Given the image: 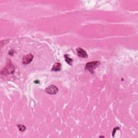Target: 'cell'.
Wrapping results in <instances>:
<instances>
[{
    "label": "cell",
    "instance_id": "8992f818",
    "mask_svg": "<svg viewBox=\"0 0 138 138\" xmlns=\"http://www.w3.org/2000/svg\"><path fill=\"white\" fill-rule=\"evenodd\" d=\"M61 67H62V65L59 63H55L53 67L51 68V70L53 71H59L61 70Z\"/></svg>",
    "mask_w": 138,
    "mask_h": 138
},
{
    "label": "cell",
    "instance_id": "277c9868",
    "mask_svg": "<svg viewBox=\"0 0 138 138\" xmlns=\"http://www.w3.org/2000/svg\"><path fill=\"white\" fill-rule=\"evenodd\" d=\"M34 58V56L32 54H28L23 56L22 59V63L24 65H27L30 62H32Z\"/></svg>",
    "mask_w": 138,
    "mask_h": 138
},
{
    "label": "cell",
    "instance_id": "6da1fadb",
    "mask_svg": "<svg viewBox=\"0 0 138 138\" xmlns=\"http://www.w3.org/2000/svg\"><path fill=\"white\" fill-rule=\"evenodd\" d=\"M15 71V67L11 63H9L6 65L1 71V73L3 75H8L12 74Z\"/></svg>",
    "mask_w": 138,
    "mask_h": 138
},
{
    "label": "cell",
    "instance_id": "9c48e42d",
    "mask_svg": "<svg viewBox=\"0 0 138 138\" xmlns=\"http://www.w3.org/2000/svg\"><path fill=\"white\" fill-rule=\"evenodd\" d=\"M118 128H119L117 127V128H115L114 129V132H113V136H114V134H115V133H116V131L117 130H118V129H117Z\"/></svg>",
    "mask_w": 138,
    "mask_h": 138
},
{
    "label": "cell",
    "instance_id": "52a82bcc",
    "mask_svg": "<svg viewBox=\"0 0 138 138\" xmlns=\"http://www.w3.org/2000/svg\"><path fill=\"white\" fill-rule=\"evenodd\" d=\"M64 58H65V62L67 63L68 65H72L73 59L72 58L69 57V56L68 55H64Z\"/></svg>",
    "mask_w": 138,
    "mask_h": 138
},
{
    "label": "cell",
    "instance_id": "7a4b0ae2",
    "mask_svg": "<svg viewBox=\"0 0 138 138\" xmlns=\"http://www.w3.org/2000/svg\"><path fill=\"white\" fill-rule=\"evenodd\" d=\"M99 64L100 63L98 61H94L87 63L85 65V69L87 70H89L90 72L93 73L94 70H95L96 67H97Z\"/></svg>",
    "mask_w": 138,
    "mask_h": 138
},
{
    "label": "cell",
    "instance_id": "3957f363",
    "mask_svg": "<svg viewBox=\"0 0 138 138\" xmlns=\"http://www.w3.org/2000/svg\"><path fill=\"white\" fill-rule=\"evenodd\" d=\"M45 92L47 93L50 94V95H56V94H57L58 93V89L56 86L52 85L48 87L47 88H46Z\"/></svg>",
    "mask_w": 138,
    "mask_h": 138
},
{
    "label": "cell",
    "instance_id": "5b68a950",
    "mask_svg": "<svg viewBox=\"0 0 138 138\" xmlns=\"http://www.w3.org/2000/svg\"><path fill=\"white\" fill-rule=\"evenodd\" d=\"M76 51H77L78 55L80 57L86 58L88 57V55H87V53L84 49H81L80 48H78L76 49Z\"/></svg>",
    "mask_w": 138,
    "mask_h": 138
},
{
    "label": "cell",
    "instance_id": "ba28073f",
    "mask_svg": "<svg viewBox=\"0 0 138 138\" xmlns=\"http://www.w3.org/2000/svg\"><path fill=\"white\" fill-rule=\"evenodd\" d=\"M18 128L21 132H24L25 130L26 129V127L22 125H18Z\"/></svg>",
    "mask_w": 138,
    "mask_h": 138
}]
</instances>
